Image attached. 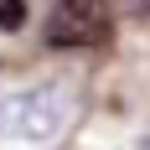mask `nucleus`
<instances>
[{
    "label": "nucleus",
    "mask_w": 150,
    "mask_h": 150,
    "mask_svg": "<svg viewBox=\"0 0 150 150\" xmlns=\"http://www.w3.org/2000/svg\"><path fill=\"white\" fill-rule=\"evenodd\" d=\"M124 5H129L135 16H145V21H150V0H124Z\"/></svg>",
    "instance_id": "nucleus-4"
},
{
    "label": "nucleus",
    "mask_w": 150,
    "mask_h": 150,
    "mask_svg": "<svg viewBox=\"0 0 150 150\" xmlns=\"http://www.w3.org/2000/svg\"><path fill=\"white\" fill-rule=\"evenodd\" d=\"M26 0H0V31H21L26 26Z\"/></svg>",
    "instance_id": "nucleus-3"
},
{
    "label": "nucleus",
    "mask_w": 150,
    "mask_h": 150,
    "mask_svg": "<svg viewBox=\"0 0 150 150\" xmlns=\"http://www.w3.org/2000/svg\"><path fill=\"white\" fill-rule=\"evenodd\" d=\"M67 124H73V88L67 83H31V88L0 93V140L52 145Z\"/></svg>",
    "instance_id": "nucleus-1"
},
{
    "label": "nucleus",
    "mask_w": 150,
    "mask_h": 150,
    "mask_svg": "<svg viewBox=\"0 0 150 150\" xmlns=\"http://www.w3.org/2000/svg\"><path fill=\"white\" fill-rule=\"evenodd\" d=\"M47 42L52 47H104L114 36V16H109V0H52L47 11Z\"/></svg>",
    "instance_id": "nucleus-2"
}]
</instances>
